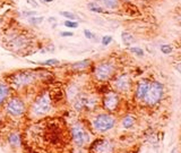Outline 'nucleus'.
Instances as JSON below:
<instances>
[{
	"mask_svg": "<svg viewBox=\"0 0 181 153\" xmlns=\"http://www.w3.org/2000/svg\"><path fill=\"white\" fill-rule=\"evenodd\" d=\"M71 136L73 139L78 146H83L87 141H88V135L84 127L82 125H74L71 127Z\"/></svg>",
	"mask_w": 181,
	"mask_h": 153,
	"instance_id": "nucleus-7",
	"label": "nucleus"
},
{
	"mask_svg": "<svg viewBox=\"0 0 181 153\" xmlns=\"http://www.w3.org/2000/svg\"><path fill=\"white\" fill-rule=\"evenodd\" d=\"M8 143H9L12 146H14V148L19 146V145H20V136H19V134H17V133L10 134V135L8 136Z\"/></svg>",
	"mask_w": 181,
	"mask_h": 153,
	"instance_id": "nucleus-12",
	"label": "nucleus"
},
{
	"mask_svg": "<svg viewBox=\"0 0 181 153\" xmlns=\"http://www.w3.org/2000/svg\"><path fill=\"white\" fill-rule=\"evenodd\" d=\"M112 36L111 35H104L103 38H102V44L103 46H109L111 42H112Z\"/></svg>",
	"mask_w": 181,
	"mask_h": 153,
	"instance_id": "nucleus-26",
	"label": "nucleus"
},
{
	"mask_svg": "<svg viewBox=\"0 0 181 153\" xmlns=\"http://www.w3.org/2000/svg\"><path fill=\"white\" fill-rule=\"evenodd\" d=\"M134 122H135V118L133 116H126L122 120V126L125 128H130L134 125Z\"/></svg>",
	"mask_w": 181,
	"mask_h": 153,
	"instance_id": "nucleus-18",
	"label": "nucleus"
},
{
	"mask_svg": "<svg viewBox=\"0 0 181 153\" xmlns=\"http://www.w3.org/2000/svg\"><path fill=\"white\" fill-rule=\"evenodd\" d=\"M177 69H178L179 73H181V64H178V65H177Z\"/></svg>",
	"mask_w": 181,
	"mask_h": 153,
	"instance_id": "nucleus-33",
	"label": "nucleus"
},
{
	"mask_svg": "<svg viewBox=\"0 0 181 153\" xmlns=\"http://www.w3.org/2000/svg\"><path fill=\"white\" fill-rule=\"evenodd\" d=\"M60 15L63 16L67 19H69V20H76V19H78V16L76 15V14H74V13H71V12H60Z\"/></svg>",
	"mask_w": 181,
	"mask_h": 153,
	"instance_id": "nucleus-20",
	"label": "nucleus"
},
{
	"mask_svg": "<svg viewBox=\"0 0 181 153\" xmlns=\"http://www.w3.org/2000/svg\"><path fill=\"white\" fill-rule=\"evenodd\" d=\"M84 35L86 36V39L88 40H94L95 39V34L93 32H90V30H84Z\"/></svg>",
	"mask_w": 181,
	"mask_h": 153,
	"instance_id": "nucleus-27",
	"label": "nucleus"
},
{
	"mask_svg": "<svg viewBox=\"0 0 181 153\" xmlns=\"http://www.w3.org/2000/svg\"><path fill=\"white\" fill-rule=\"evenodd\" d=\"M121 39H122V42H123L126 46H130V44L135 41L134 36H133L129 32H127V31H123V32L121 33Z\"/></svg>",
	"mask_w": 181,
	"mask_h": 153,
	"instance_id": "nucleus-14",
	"label": "nucleus"
},
{
	"mask_svg": "<svg viewBox=\"0 0 181 153\" xmlns=\"http://www.w3.org/2000/svg\"><path fill=\"white\" fill-rule=\"evenodd\" d=\"M48 22H49V23H53V24H56V23H57V19H56L54 17H50V18L48 19Z\"/></svg>",
	"mask_w": 181,
	"mask_h": 153,
	"instance_id": "nucleus-31",
	"label": "nucleus"
},
{
	"mask_svg": "<svg viewBox=\"0 0 181 153\" xmlns=\"http://www.w3.org/2000/svg\"><path fill=\"white\" fill-rule=\"evenodd\" d=\"M116 87L117 90L122 92H126L129 90L130 87V81H129V77L127 75H121L120 77L117 78L116 81Z\"/></svg>",
	"mask_w": 181,
	"mask_h": 153,
	"instance_id": "nucleus-9",
	"label": "nucleus"
},
{
	"mask_svg": "<svg viewBox=\"0 0 181 153\" xmlns=\"http://www.w3.org/2000/svg\"><path fill=\"white\" fill-rule=\"evenodd\" d=\"M29 23L33 26H36V25H40L43 20H44V17L43 16H33V17H29Z\"/></svg>",
	"mask_w": 181,
	"mask_h": 153,
	"instance_id": "nucleus-17",
	"label": "nucleus"
},
{
	"mask_svg": "<svg viewBox=\"0 0 181 153\" xmlns=\"http://www.w3.org/2000/svg\"><path fill=\"white\" fill-rule=\"evenodd\" d=\"M60 35L63 38H69V36H74V33L69 32V31H62V32H60Z\"/></svg>",
	"mask_w": 181,
	"mask_h": 153,
	"instance_id": "nucleus-29",
	"label": "nucleus"
},
{
	"mask_svg": "<svg viewBox=\"0 0 181 153\" xmlns=\"http://www.w3.org/2000/svg\"><path fill=\"white\" fill-rule=\"evenodd\" d=\"M87 7H88V9H90V12H94V13H104V9L102 7H100L95 2H90L87 5Z\"/></svg>",
	"mask_w": 181,
	"mask_h": 153,
	"instance_id": "nucleus-19",
	"label": "nucleus"
},
{
	"mask_svg": "<svg viewBox=\"0 0 181 153\" xmlns=\"http://www.w3.org/2000/svg\"><path fill=\"white\" fill-rule=\"evenodd\" d=\"M114 65L111 62H102L99 64L95 68V77L99 81H106L113 75Z\"/></svg>",
	"mask_w": 181,
	"mask_h": 153,
	"instance_id": "nucleus-5",
	"label": "nucleus"
},
{
	"mask_svg": "<svg viewBox=\"0 0 181 153\" xmlns=\"http://www.w3.org/2000/svg\"><path fill=\"white\" fill-rule=\"evenodd\" d=\"M90 59H85V60L78 61V62H76L74 65H71V68L75 69V70H83V69L87 68L90 66Z\"/></svg>",
	"mask_w": 181,
	"mask_h": 153,
	"instance_id": "nucleus-13",
	"label": "nucleus"
},
{
	"mask_svg": "<svg viewBox=\"0 0 181 153\" xmlns=\"http://www.w3.org/2000/svg\"><path fill=\"white\" fill-rule=\"evenodd\" d=\"M51 110V98L49 95V93H42L40 94L33 102L31 111L34 116L37 117H42L45 116L46 113H49V111Z\"/></svg>",
	"mask_w": 181,
	"mask_h": 153,
	"instance_id": "nucleus-1",
	"label": "nucleus"
},
{
	"mask_svg": "<svg viewBox=\"0 0 181 153\" xmlns=\"http://www.w3.org/2000/svg\"><path fill=\"white\" fill-rule=\"evenodd\" d=\"M161 51L164 55H169L172 52V46H169V44H163V46H161Z\"/></svg>",
	"mask_w": 181,
	"mask_h": 153,
	"instance_id": "nucleus-24",
	"label": "nucleus"
},
{
	"mask_svg": "<svg viewBox=\"0 0 181 153\" xmlns=\"http://www.w3.org/2000/svg\"><path fill=\"white\" fill-rule=\"evenodd\" d=\"M63 25H65L66 27H69V29H77V27H78V23H77L76 20H69V19L65 20Z\"/></svg>",
	"mask_w": 181,
	"mask_h": 153,
	"instance_id": "nucleus-21",
	"label": "nucleus"
},
{
	"mask_svg": "<svg viewBox=\"0 0 181 153\" xmlns=\"http://www.w3.org/2000/svg\"><path fill=\"white\" fill-rule=\"evenodd\" d=\"M103 103H104L105 109H108L109 111H114V110L117 109V107H118L119 98H118V95H117L116 93L110 92V93H108L105 95Z\"/></svg>",
	"mask_w": 181,
	"mask_h": 153,
	"instance_id": "nucleus-8",
	"label": "nucleus"
},
{
	"mask_svg": "<svg viewBox=\"0 0 181 153\" xmlns=\"http://www.w3.org/2000/svg\"><path fill=\"white\" fill-rule=\"evenodd\" d=\"M9 93H10L9 87H8L6 84L0 83V106H1V105L6 101V100H7V98H8Z\"/></svg>",
	"mask_w": 181,
	"mask_h": 153,
	"instance_id": "nucleus-11",
	"label": "nucleus"
},
{
	"mask_svg": "<svg viewBox=\"0 0 181 153\" xmlns=\"http://www.w3.org/2000/svg\"><path fill=\"white\" fill-rule=\"evenodd\" d=\"M26 2H27V5H30V6L34 7V8H36V7L40 6V3H39L36 0H26Z\"/></svg>",
	"mask_w": 181,
	"mask_h": 153,
	"instance_id": "nucleus-30",
	"label": "nucleus"
},
{
	"mask_svg": "<svg viewBox=\"0 0 181 153\" xmlns=\"http://www.w3.org/2000/svg\"><path fill=\"white\" fill-rule=\"evenodd\" d=\"M6 110H7V112L10 116L18 117V116H22L24 113L25 106H24V102L22 101V99H19V98H13L12 100L8 101Z\"/></svg>",
	"mask_w": 181,
	"mask_h": 153,
	"instance_id": "nucleus-6",
	"label": "nucleus"
},
{
	"mask_svg": "<svg viewBox=\"0 0 181 153\" xmlns=\"http://www.w3.org/2000/svg\"><path fill=\"white\" fill-rule=\"evenodd\" d=\"M42 65H44V66H57V65H59V60H58V59H54V58L48 59V60L43 61Z\"/></svg>",
	"mask_w": 181,
	"mask_h": 153,
	"instance_id": "nucleus-23",
	"label": "nucleus"
},
{
	"mask_svg": "<svg viewBox=\"0 0 181 153\" xmlns=\"http://www.w3.org/2000/svg\"><path fill=\"white\" fill-rule=\"evenodd\" d=\"M150 87V83L146 82V81H142L139 84H138V87H137V92H136V96L138 100H143L146 95V92Z\"/></svg>",
	"mask_w": 181,
	"mask_h": 153,
	"instance_id": "nucleus-10",
	"label": "nucleus"
},
{
	"mask_svg": "<svg viewBox=\"0 0 181 153\" xmlns=\"http://www.w3.org/2000/svg\"><path fill=\"white\" fill-rule=\"evenodd\" d=\"M163 93V86L161 83L159 82H154L152 83L148 87V90L146 92V95L144 98V100L146 101L147 105H155L162 96Z\"/></svg>",
	"mask_w": 181,
	"mask_h": 153,
	"instance_id": "nucleus-4",
	"label": "nucleus"
},
{
	"mask_svg": "<svg viewBox=\"0 0 181 153\" xmlns=\"http://www.w3.org/2000/svg\"><path fill=\"white\" fill-rule=\"evenodd\" d=\"M111 150H112V148H111L110 143L103 142V141H101V142H100V145L97 146V151L100 153H110Z\"/></svg>",
	"mask_w": 181,
	"mask_h": 153,
	"instance_id": "nucleus-15",
	"label": "nucleus"
},
{
	"mask_svg": "<svg viewBox=\"0 0 181 153\" xmlns=\"http://www.w3.org/2000/svg\"><path fill=\"white\" fill-rule=\"evenodd\" d=\"M172 153H176V150H173V151H172Z\"/></svg>",
	"mask_w": 181,
	"mask_h": 153,
	"instance_id": "nucleus-35",
	"label": "nucleus"
},
{
	"mask_svg": "<svg viewBox=\"0 0 181 153\" xmlns=\"http://www.w3.org/2000/svg\"><path fill=\"white\" fill-rule=\"evenodd\" d=\"M76 94H77V89H76L75 86H70V87L68 89V91H67V95H68V98L71 100V99H74V98H75Z\"/></svg>",
	"mask_w": 181,
	"mask_h": 153,
	"instance_id": "nucleus-22",
	"label": "nucleus"
},
{
	"mask_svg": "<svg viewBox=\"0 0 181 153\" xmlns=\"http://www.w3.org/2000/svg\"><path fill=\"white\" fill-rule=\"evenodd\" d=\"M36 12L35 10H24L23 12V16H25V17H33V16H36Z\"/></svg>",
	"mask_w": 181,
	"mask_h": 153,
	"instance_id": "nucleus-28",
	"label": "nucleus"
},
{
	"mask_svg": "<svg viewBox=\"0 0 181 153\" xmlns=\"http://www.w3.org/2000/svg\"><path fill=\"white\" fill-rule=\"evenodd\" d=\"M35 78H36V75L32 72H19L12 76L10 82L15 87L19 89V87H24L34 83Z\"/></svg>",
	"mask_w": 181,
	"mask_h": 153,
	"instance_id": "nucleus-2",
	"label": "nucleus"
},
{
	"mask_svg": "<svg viewBox=\"0 0 181 153\" xmlns=\"http://www.w3.org/2000/svg\"><path fill=\"white\" fill-rule=\"evenodd\" d=\"M178 19H179V22L181 23V13H180V15H179V18H178Z\"/></svg>",
	"mask_w": 181,
	"mask_h": 153,
	"instance_id": "nucleus-34",
	"label": "nucleus"
},
{
	"mask_svg": "<svg viewBox=\"0 0 181 153\" xmlns=\"http://www.w3.org/2000/svg\"><path fill=\"white\" fill-rule=\"evenodd\" d=\"M130 51H131L133 53L137 55V56H144V50H143V49H140V48L133 46V48H130Z\"/></svg>",
	"mask_w": 181,
	"mask_h": 153,
	"instance_id": "nucleus-25",
	"label": "nucleus"
},
{
	"mask_svg": "<svg viewBox=\"0 0 181 153\" xmlns=\"http://www.w3.org/2000/svg\"><path fill=\"white\" fill-rule=\"evenodd\" d=\"M54 0H41L42 3H50V2H53Z\"/></svg>",
	"mask_w": 181,
	"mask_h": 153,
	"instance_id": "nucleus-32",
	"label": "nucleus"
},
{
	"mask_svg": "<svg viewBox=\"0 0 181 153\" xmlns=\"http://www.w3.org/2000/svg\"><path fill=\"white\" fill-rule=\"evenodd\" d=\"M100 1L103 3V6H104L105 8H109V9H114V8H117V7H118V3H119L118 0H100Z\"/></svg>",
	"mask_w": 181,
	"mask_h": 153,
	"instance_id": "nucleus-16",
	"label": "nucleus"
},
{
	"mask_svg": "<svg viewBox=\"0 0 181 153\" xmlns=\"http://www.w3.org/2000/svg\"><path fill=\"white\" fill-rule=\"evenodd\" d=\"M114 124H116V120L112 116L106 115V113H102V115H99L94 119L93 126L99 132H108V130L113 128Z\"/></svg>",
	"mask_w": 181,
	"mask_h": 153,
	"instance_id": "nucleus-3",
	"label": "nucleus"
}]
</instances>
